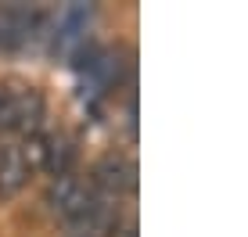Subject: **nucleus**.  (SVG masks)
<instances>
[{"instance_id":"nucleus-1","label":"nucleus","mask_w":248,"mask_h":237,"mask_svg":"<svg viewBox=\"0 0 248 237\" xmlns=\"http://www.w3.org/2000/svg\"><path fill=\"white\" fill-rule=\"evenodd\" d=\"M90 187L97 198H105V201H123L126 194H133L137 187V165H133V158L130 155H105L97 165H93V173H90Z\"/></svg>"},{"instance_id":"nucleus-2","label":"nucleus","mask_w":248,"mask_h":237,"mask_svg":"<svg viewBox=\"0 0 248 237\" xmlns=\"http://www.w3.org/2000/svg\"><path fill=\"white\" fill-rule=\"evenodd\" d=\"M90 7L87 4H68L54 22V32H50V44H54V54H79L87 47V25H90Z\"/></svg>"},{"instance_id":"nucleus-3","label":"nucleus","mask_w":248,"mask_h":237,"mask_svg":"<svg viewBox=\"0 0 248 237\" xmlns=\"http://www.w3.org/2000/svg\"><path fill=\"white\" fill-rule=\"evenodd\" d=\"M65 237H108L105 230H97V226H68Z\"/></svg>"}]
</instances>
